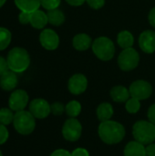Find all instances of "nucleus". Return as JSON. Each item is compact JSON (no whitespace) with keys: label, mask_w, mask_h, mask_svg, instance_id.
<instances>
[{"label":"nucleus","mask_w":155,"mask_h":156,"mask_svg":"<svg viewBox=\"0 0 155 156\" xmlns=\"http://www.w3.org/2000/svg\"><path fill=\"white\" fill-rule=\"evenodd\" d=\"M98 134L104 144L108 145H115L123 141L126 135V130L121 122L109 120L100 123Z\"/></svg>","instance_id":"nucleus-1"},{"label":"nucleus","mask_w":155,"mask_h":156,"mask_svg":"<svg viewBox=\"0 0 155 156\" xmlns=\"http://www.w3.org/2000/svg\"><path fill=\"white\" fill-rule=\"evenodd\" d=\"M8 68L16 73L26 71L30 65V56L26 49L19 47L13 48L6 57Z\"/></svg>","instance_id":"nucleus-2"},{"label":"nucleus","mask_w":155,"mask_h":156,"mask_svg":"<svg viewBox=\"0 0 155 156\" xmlns=\"http://www.w3.org/2000/svg\"><path fill=\"white\" fill-rule=\"evenodd\" d=\"M132 135L135 141L143 145L155 142V125L150 121L140 120L132 126Z\"/></svg>","instance_id":"nucleus-3"},{"label":"nucleus","mask_w":155,"mask_h":156,"mask_svg":"<svg viewBox=\"0 0 155 156\" xmlns=\"http://www.w3.org/2000/svg\"><path fill=\"white\" fill-rule=\"evenodd\" d=\"M36 125V118L29 111L24 110L15 112L13 126L17 133L24 136L29 135L35 131Z\"/></svg>","instance_id":"nucleus-4"},{"label":"nucleus","mask_w":155,"mask_h":156,"mask_svg":"<svg viewBox=\"0 0 155 156\" xmlns=\"http://www.w3.org/2000/svg\"><path fill=\"white\" fill-rule=\"evenodd\" d=\"M94 55L102 61L111 60L115 55V45L113 41L108 37H99L93 42L91 46Z\"/></svg>","instance_id":"nucleus-5"},{"label":"nucleus","mask_w":155,"mask_h":156,"mask_svg":"<svg viewBox=\"0 0 155 156\" xmlns=\"http://www.w3.org/2000/svg\"><path fill=\"white\" fill-rule=\"evenodd\" d=\"M140 63V54L133 48L123 49L118 57V66L122 71H132Z\"/></svg>","instance_id":"nucleus-6"},{"label":"nucleus","mask_w":155,"mask_h":156,"mask_svg":"<svg viewBox=\"0 0 155 156\" xmlns=\"http://www.w3.org/2000/svg\"><path fill=\"white\" fill-rule=\"evenodd\" d=\"M61 133L63 138L70 143L79 140L82 134V125L77 118H69L63 123Z\"/></svg>","instance_id":"nucleus-7"},{"label":"nucleus","mask_w":155,"mask_h":156,"mask_svg":"<svg viewBox=\"0 0 155 156\" xmlns=\"http://www.w3.org/2000/svg\"><path fill=\"white\" fill-rule=\"evenodd\" d=\"M129 90L131 97L139 101H144L152 96L153 89L149 81L144 80H137L130 85Z\"/></svg>","instance_id":"nucleus-8"},{"label":"nucleus","mask_w":155,"mask_h":156,"mask_svg":"<svg viewBox=\"0 0 155 156\" xmlns=\"http://www.w3.org/2000/svg\"><path fill=\"white\" fill-rule=\"evenodd\" d=\"M29 104V96L27 92L22 89H17L12 91L8 99V107L14 112L24 111Z\"/></svg>","instance_id":"nucleus-9"},{"label":"nucleus","mask_w":155,"mask_h":156,"mask_svg":"<svg viewBox=\"0 0 155 156\" xmlns=\"http://www.w3.org/2000/svg\"><path fill=\"white\" fill-rule=\"evenodd\" d=\"M28 111L36 119L38 120L46 119L51 113L50 104L48 101L42 98L32 100L28 104Z\"/></svg>","instance_id":"nucleus-10"},{"label":"nucleus","mask_w":155,"mask_h":156,"mask_svg":"<svg viewBox=\"0 0 155 156\" xmlns=\"http://www.w3.org/2000/svg\"><path fill=\"white\" fill-rule=\"evenodd\" d=\"M88 88V79L84 74L77 73L72 75L68 81V90L73 95H80Z\"/></svg>","instance_id":"nucleus-11"},{"label":"nucleus","mask_w":155,"mask_h":156,"mask_svg":"<svg viewBox=\"0 0 155 156\" xmlns=\"http://www.w3.org/2000/svg\"><path fill=\"white\" fill-rule=\"evenodd\" d=\"M39 42L47 50H55L59 46V37L51 28H45L39 35Z\"/></svg>","instance_id":"nucleus-12"},{"label":"nucleus","mask_w":155,"mask_h":156,"mask_svg":"<svg viewBox=\"0 0 155 156\" xmlns=\"http://www.w3.org/2000/svg\"><path fill=\"white\" fill-rule=\"evenodd\" d=\"M139 47L146 54L155 52V31L147 29L141 33L139 37Z\"/></svg>","instance_id":"nucleus-13"},{"label":"nucleus","mask_w":155,"mask_h":156,"mask_svg":"<svg viewBox=\"0 0 155 156\" xmlns=\"http://www.w3.org/2000/svg\"><path fill=\"white\" fill-rule=\"evenodd\" d=\"M18 83V78L16 72L8 69L0 76V88L5 91L15 90Z\"/></svg>","instance_id":"nucleus-14"},{"label":"nucleus","mask_w":155,"mask_h":156,"mask_svg":"<svg viewBox=\"0 0 155 156\" xmlns=\"http://www.w3.org/2000/svg\"><path fill=\"white\" fill-rule=\"evenodd\" d=\"M110 96L113 101L118 103H125L130 98V90L128 88L122 85H116L110 90Z\"/></svg>","instance_id":"nucleus-15"},{"label":"nucleus","mask_w":155,"mask_h":156,"mask_svg":"<svg viewBox=\"0 0 155 156\" xmlns=\"http://www.w3.org/2000/svg\"><path fill=\"white\" fill-rule=\"evenodd\" d=\"M91 37L85 33L77 34L72 39V46L78 51H86L92 46Z\"/></svg>","instance_id":"nucleus-16"},{"label":"nucleus","mask_w":155,"mask_h":156,"mask_svg":"<svg viewBox=\"0 0 155 156\" xmlns=\"http://www.w3.org/2000/svg\"><path fill=\"white\" fill-rule=\"evenodd\" d=\"M124 156H146L145 145L142 144L137 141L129 142L123 150Z\"/></svg>","instance_id":"nucleus-17"},{"label":"nucleus","mask_w":155,"mask_h":156,"mask_svg":"<svg viewBox=\"0 0 155 156\" xmlns=\"http://www.w3.org/2000/svg\"><path fill=\"white\" fill-rule=\"evenodd\" d=\"M48 23V15L44 11L37 9L31 13L30 16V25L36 29H43Z\"/></svg>","instance_id":"nucleus-18"},{"label":"nucleus","mask_w":155,"mask_h":156,"mask_svg":"<svg viewBox=\"0 0 155 156\" xmlns=\"http://www.w3.org/2000/svg\"><path fill=\"white\" fill-rule=\"evenodd\" d=\"M113 113L114 109L110 102H101L96 109V115L100 122L111 120Z\"/></svg>","instance_id":"nucleus-19"},{"label":"nucleus","mask_w":155,"mask_h":156,"mask_svg":"<svg viewBox=\"0 0 155 156\" xmlns=\"http://www.w3.org/2000/svg\"><path fill=\"white\" fill-rule=\"evenodd\" d=\"M15 5L20 11L33 13L39 9L41 5V0H14Z\"/></svg>","instance_id":"nucleus-20"},{"label":"nucleus","mask_w":155,"mask_h":156,"mask_svg":"<svg viewBox=\"0 0 155 156\" xmlns=\"http://www.w3.org/2000/svg\"><path fill=\"white\" fill-rule=\"evenodd\" d=\"M117 43L123 49L132 48L134 44V37L129 30H122L117 36Z\"/></svg>","instance_id":"nucleus-21"},{"label":"nucleus","mask_w":155,"mask_h":156,"mask_svg":"<svg viewBox=\"0 0 155 156\" xmlns=\"http://www.w3.org/2000/svg\"><path fill=\"white\" fill-rule=\"evenodd\" d=\"M47 15H48V23L51 24L52 26H55V27L61 26L62 24H64V22L66 20L65 14L58 8L48 10Z\"/></svg>","instance_id":"nucleus-22"},{"label":"nucleus","mask_w":155,"mask_h":156,"mask_svg":"<svg viewBox=\"0 0 155 156\" xmlns=\"http://www.w3.org/2000/svg\"><path fill=\"white\" fill-rule=\"evenodd\" d=\"M81 104L78 101H70L66 104V114L69 118H77L81 112Z\"/></svg>","instance_id":"nucleus-23"},{"label":"nucleus","mask_w":155,"mask_h":156,"mask_svg":"<svg viewBox=\"0 0 155 156\" xmlns=\"http://www.w3.org/2000/svg\"><path fill=\"white\" fill-rule=\"evenodd\" d=\"M12 34L11 32L5 28L0 27V51L5 50L11 43Z\"/></svg>","instance_id":"nucleus-24"},{"label":"nucleus","mask_w":155,"mask_h":156,"mask_svg":"<svg viewBox=\"0 0 155 156\" xmlns=\"http://www.w3.org/2000/svg\"><path fill=\"white\" fill-rule=\"evenodd\" d=\"M15 117V112L8 108H1L0 109V123L4 125H9L13 123Z\"/></svg>","instance_id":"nucleus-25"},{"label":"nucleus","mask_w":155,"mask_h":156,"mask_svg":"<svg viewBox=\"0 0 155 156\" xmlns=\"http://www.w3.org/2000/svg\"><path fill=\"white\" fill-rule=\"evenodd\" d=\"M125 109L130 114H136L141 109V101L131 97L125 102Z\"/></svg>","instance_id":"nucleus-26"},{"label":"nucleus","mask_w":155,"mask_h":156,"mask_svg":"<svg viewBox=\"0 0 155 156\" xmlns=\"http://www.w3.org/2000/svg\"><path fill=\"white\" fill-rule=\"evenodd\" d=\"M50 108H51V113L55 116H60L66 112V105H64L62 102L59 101H56L50 104Z\"/></svg>","instance_id":"nucleus-27"},{"label":"nucleus","mask_w":155,"mask_h":156,"mask_svg":"<svg viewBox=\"0 0 155 156\" xmlns=\"http://www.w3.org/2000/svg\"><path fill=\"white\" fill-rule=\"evenodd\" d=\"M60 3H61V0H41L42 7H44L48 11L58 8Z\"/></svg>","instance_id":"nucleus-28"},{"label":"nucleus","mask_w":155,"mask_h":156,"mask_svg":"<svg viewBox=\"0 0 155 156\" xmlns=\"http://www.w3.org/2000/svg\"><path fill=\"white\" fill-rule=\"evenodd\" d=\"M9 138V132L5 125L0 123V145L5 144Z\"/></svg>","instance_id":"nucleus-29"},{"label":"nucleus","mask_w":155,"mask_h":156,"mask_svg":"<svg viewBox=\"0 0 155 156\" xmlns=\"http://www.w3.org/2000/svg\"><path fill=\"white\" fill-rule=\"evenodd\" d=\"M86 2L90 8L95 10L102 8L105 5V0H86Z\"/></svg>","instance_id":"nucleus-30"},{"label":"nucleus","mask_w":155,"mask_h":156,"mask_svg":"<svg viewBox=\"0 0 155 156\" xmlns=\"http://www.w3.org/2000/svg\"><path fill=\"white\" fill-rule=\"evenodd\" d=\"M30 16H31V13L21 11L20 14L18 15V20L22 25L30 24Z\"/></svg>","instance_id":"nucleus-31"},{"label":"nucleus","mask_w":155,"mask_h":156,"mask_svg":"<svg viewBox=\"0 0 155 156\" xmlns=\"http://www.w3.org/2000/svg\"><path fill=\"white\" fill-rule=\"evenodd\" d=\"M71 156H90V153L85 148L78 147L71 152Z\"/></svg>","instance_id":"nucleus-32"},{"label":"nucleus","mask_w":155,"mask_h":156,"mask_svg":"<svg viewBox=\"0 0 155 156\" xmlns=\"http://www.w3.org/2000/svg\"><path fill=\"white\" fill-rule=\"evenodd\" d=\"M147 118L148 121H150L152 123H153L155 125V103L152 104L147 112Z\"/></svg>","instance_id":"nucleus-33"},{"label":"nucleus","mask_w":155,"mask_h":156,"mask_svg":"<svg viewBox=\"0 0 155 156\" xmlns=\"http://www.w3.org/2000/svg\"><path fill=\"white\" fill-rule=\"evenodd\" d=\"M8 69H9V68H8V64H7L6 58H5L4 57L0 56V76H2Z\"/></svg>","instance_id":"nucleus-34"},{"label":"nucleus","mask_w":155,"mask_h":156,"mask_svg":"<svg viewBox=\"0 0 155 156\" xmlns=\"http://www.w3.org/2000/svg\"><path fill=\"white\" fill-rule=\"evenodd\" d=\"M49 156H71V153L65 149H57L52 152Z\"/></svg>","instance_id":"nucleus-35"},{"label":"nucleus","mask_w":155,"mask_h":156,"mask_svg":"<svg viewBox=\"0 0 155 156\" xmlns=\"http://www.w3.org/2000/svg\"><path fill=\"white\" fill-rule=\"evenodd\" d=\"M148 20H149L150 25L155 28V6L150 10L149 15H148Z\"/></svg>","instance_id":"nucleus-36"},{"label":"nucleus","mask_w":155,"mask_h":156,"mask_svg":"<svg viewBox=\"0 0 155 156\" xmlns=\"http://www.w3.org/2000/svg\"><path fill=\"white\" fill-rule=\"evenodd\" d=\"M145 149H146V156H155V143L146 145Z\"/></svg>","instance_id":"nucleus-37"},{"label":"nucleus","mask_w":155,"mask_h":156,"mask_svg":"<svg viewBox=\"0 0 155 156\" xmlns=\"http://www.w3.org/2000/svg\"><path fill=\"white\" fill-rule=\"evenodd\" d=\"M69 5H72V6H79V5H82L86 0H65Z\"/></svg>","instance_id":"nucleus-38"},{"label":"nucleus","mask_w":155,"mask_h":156,"mask_svg":"<svg viewBox=\"0 0 155 156\" xmlns=\"http://www.w3.org/2000/svg\"><path fill=\"white\" fill-rule=\"evenodd\" d=\"M5 2H6V0H0V8L5 4Z\"/></svg>","instance_id":"nucleus-39"},{"label":"nucleus","mask_w":155,"mask_h":156,"mask_svg":"<svg viewBox=\"0 0 155 156\" xmlns=\"http://www.w3.org/2000/svg\"><path fill=\"white\" fill-rule=\"evenodd\" d=\"M0 156H3V153H2V151L0 150Z\"/></svg>","instance_id":"nucleus-40"}]
</instances>
